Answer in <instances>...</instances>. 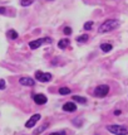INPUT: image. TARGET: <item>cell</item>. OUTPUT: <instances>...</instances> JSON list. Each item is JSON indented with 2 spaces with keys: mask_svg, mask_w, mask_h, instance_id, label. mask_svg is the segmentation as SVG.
Segmentation results:
<instances>
[{
  "mask_svg": "<svg viewBox=\"0 0 128 135\" xmlns=\"http://www.w3.org/2000/svg\"><path fill=\"white\" fill-rule=\"evenodd\" d=\"M119 27V20L117 19H109V20H105L102 25H99L98 32L99 33H108V32H112V30L117 29Z\"/></svg>",
  "mask_w": 128,
  "mask_h": 135,
  "instance_id": "6da1fadb",
  "label": "cell"
},
{
  "mask_svg": "<svg viewBox=\"0 0 128 135\" xmlns=\"http://www.w3.org/2000/svg\"><path fill=\"white\" fill-rule=\"evenodd\" d=\"M105 129L114 135H127L128 134V126H124V125H116V124H113V125H107Z\"/></svg>",
  "mask_w": 128,
  "mask_h": 135,
  "instance_id": "7a4b0ae2",
  "label": "cell"
},
{
  "mask_svg": "<svg viewBox=\"0 0 128 135\" xmlns=\"http://www.w3.org/2000/svg\"><path fill=\"white\" fill-rule=\"evenodd\" d=\"M108 92H109V86H107V85H99L94 88V96L95 97H104V96H107Z\"/></svg>",
  "mask_w": 128,
  "mask_h": 135,
  "instance_id": "3957f363",
  "label": "cell"
},
{
  "mask_svg": "<svg viewBox=\"0 0 128 135\" xmlns=\"http://www.w3.org/2000/svg\"><path fill=\"white\" fill-rule=\"evenodd\" d=\"M43 43H52V38H40V39H35V41H31L29 42V47L31 49H36V48H39L43 44Z\"/></svg>",
  "mask_w": 128,
  "mask_h": 135,
  "instance_id": "277c9868",
  "label": "cell"
},
{
  "mask_svg": "<svg viewBox=\"0 0 128 135\" xmlns=\"http://www.w3.org/2000/svg\"><path fill=\"white\" fill-rule=\"evenodd\" d=\"M35 78H36L39 82H49V81H52L53 76L50 73H45V72H41V71H36V72H35Z\"/></svg>",
  "mask_w": 128,
  "mask_h": 135,
  "instance_id": "5b68a950",
  "label": "cell"
},
{
  "mask_svg": "<svg viewBox=\"0 0 128 135\" xmlns=\"http://www.w3.org/2000/svg\"><path fill=\"white\" fill-rule=\"evenodd\" d=\"M40 118H41L40 114H34V115H33V116H31V118H30L29 120L25 123V128H28V129H29V128H33L35 124L40 120Z\"/></svg>",
  "mask_w": 128,
  "mask_h": 135,
  "instance_id": "8992f818",
  "label": "cell"
},
{
  "mask_svg": "<svg viewBox=\"0 0 128 135\" xmlns=\"http://www.w3.org/2000/svg\"><path fill=\"white\" fill-rule=\"evenodd\" d=\"M33 99H34V102L36 105H44V104H47L48 102V99L45 95L43 94H36L33 96Z\"/></svg>",
  "mask_w": 128,
  "mask_h": 135,
  "instance_id": "52a82bcc",
  "label": "cell"
},
{
  "mask_svg": "<svg viewBox=\"0 0 128 135\" xmlns=\"http://www.w3.org/2000/svg\"><path fill=\"white\" fill-rule=\"evenodd\" d=\"M19 83L23 85V86H29V87H31V86L35 85V81L33 78H30V77H20Z\"/></svg>",
  "mask_w": 128,
  "mask_h": 135,
  "instance_id": "ba28073f",
  "label": "cell"
},
{
  "mask_svg": "<svg viewBox=\"0 0 128 135\" xmlns=\"http://www.w3.org/2000/svg\"><path fill=\"white\" fill-rule=\"evenodd\" d=\"M63 110L67 112H74L77 110V105L74 102H65L63 105Z\"/></svg>",
  "mask_w": 128,
  "mask_h": 135,
  "instance_id": "9c48e42d",
  "label": "cell"
},
{
  "mask_svg": "<svg viewBox=\"0 0 128 135\" xmlns=\"http://www.w3.org/2000/svg\"><path fill=\"white\" fill-rule=\"evenodd\" d=\"M70 41L68 39V38H64V39H60V41L58 42V47L60 48V49H65V48L69 46Z\"/></svg>",
  "mask_w": 128,
  "mask_h": 135,
  "instance_id": "30bf717a",
  "label": "cell"
},
{
  "mask_svg": "<svg viewBox=\"0 0 128 135\" xmlns=\"http://www.w3.org/2000/svg\"><path fill=\"white\" fill-rule=\"evenodd\" d=\"M112 48H113V46H112L111 43H102L100 44V49L104 53H108L109 51H112Z\"/></svg>",
  "mask_w": 128,
  "mask_h": 135,
  "instance_id": "8fae6325",
  "label": "cell"
},
{
  "mask_svg": "<svg viewBox=\"0 0 128 135\" xmlns=\"http://www.w3.org/2000/svg\"><path fill=\"white\" fill-rule=\"evenodd\" d=\"M6 35H8V38L9 39H17L18 38V32L17 30H14V29H10V30H8V33H6Z\"/></svg>",
  "mask_w": 128,
  "mask_h": 135,
  "instance_id": "7c38bea8",
  "label": "cell"
},
{
  "mask_svg": "<svg viewBox=\"0 0 128 135\" xmlns=\"http://www.w3.org/2000/svg\"><path fill=\"white\" fill-rule=\"evenodd\" d=\"M73 100L77 101V102H79V104H87V99H86V97H82L79 95H74V96H73Z\"/></svg>",
  "mask_w": 128,
  "mask_h": 135,
  "instance_id": "4fadbf2b",
  "label": "cell"
},
{
  "mask_svg": "<svg viewBox=\"0 0 128 135\" xmlns=\"http://www.w3.org/2000/svg\"><path fill=\"white\" fill-rule=\"evenodd\" d=\"M89 39V35L87 34H83V35H79V37H77L76 41L78 42V43H86V42Z\"/></svg>",
  "mask_w": 128,
  "mask_h": 135,
  "instance_id": "5bb4252c",
  "label": "cell"
},
{
  "mask_svg": "<svg viewBox=\"0 0 128 135\" xmlns=\"http://www.w3.org/2000/svg\"><path fill=\"white\" fill-rule=\"evenodd\" d=\"M48 126H49L48 124H44V125H41L40 128H38V129H35V130H34V133H33V134H34V135L40 134V133H43V131H44L45 129H48Z\"/></svg>",
  "mask_w": 128,
  "mask_h": 135,
  "instance_id": "9a60e30c",
  "label": "cell"
},
{
  "mask_svg": "<svg viewBox=\"0 0 128 135\" xmlns=\"http://www.w3.org/2000/svg\"><path fill=\"white\" fill-rule=\"evenodd\" d=\"M59 94L60 95H69L70 94V88L69 87H60L59 88Z\"/></svg>",
  "mask_w": 128,
  "mask_h": 135,
  "instance_id": "2e32d148",
  "label": "cell"
},
{
  "mask_svg": "<svg viewBox=\"0 0 128 135\" xmlns=\"http://www.w3.org/2000/svg\"><path fill=\"white\" fill-rule=\"evenodd\" d=\"M83 123H84V120H83V119H79V118H77L73 120V124H74L76 126H78V128H81L82 125H83Z\"/></svg>",
  "mask_w": 128,
  "mask_h": 135,
  "instance_id": "e0dca14e",
  "label": "cell"
},
{
  "mask_svg": "<svg viewBox=\"0 0 128 135\" xmlns=\"http://www.w3.org/2000/svg\"><path fill=\"white\" fill-rule=\"evenodd\" d=\"M92 27H93V22H87V23L84 24V27H83V28H84L86 30H90L92 29Z\"/></svg>",
  "mask_w": 128,
  "mask_h": 135,
  "instance_id": "ac0fdd59",
  "label": "cell"
},
{
  "mask_svg": "<svg viewBox=\"0 0 128 135\" xmlns=\"http://www.w3.org/2000/svg\"><path fill=\"white\" fill-rule=\"evenodd\" d=\"M63 32H64V34L65 35H70L72 34V28H70V27H65Z\"/></svg>",
  "mask_w": 128,
  "mask_h": 135,
  "instance_id": "d6986e66",
  "label": "cell"
},
{
  "mask_svg": "<svg viewBox=\"0 0 128 135\" xmlns=\"http://www.w3.org/2000/svg\"><path fill=\"white\" fill-rule=\"evenodd\" d=\"M33 4V1L31 0H29V1H20V5H23V6H29V5H31Z\"/></svg>",
  "mask_w": 128,
  "mask_h": 135,
  "instance_id": "ffe728a7",
  "label": "cell"
},
{
  "mask_svg": "<svg viewBox=\"0 0 128 135\" xmlns=\"http://www.w3.org/2000/svg\"><path fill=\"white\" fill-rule=\"evenodd\" d=\"M49 135H67V133L64 130H60V131H55V133H50Z\"/></svg>",
  "mask_w": 128,
  "mask_h": 135,
  "instance_id": "44dd1931",
  "label": "cell"
},
{
  "mask_svg": "<svg viewBox=\"0 0 128 135\" xmlns=\"http://www.w3.org/2000/svg\"><path fill=\"white\" fill-rule=\"evenodd\" d=\"M6 87V83L4 80H0V90H4Z\"/></svg>",
  "mask_w": 128,
  "mask_h": 135,
  "instance_id": "7402d4cb",
  "label": "cell"
},
{
  "mask_svg": "<svg viewBox=\"0 0 128 135\" xmlns=\"http://www.w3.org/2000/svg\"><path fill=\"white\" fill-rule=\"evenodd\" d=\"M5 13H6V9H5V8L0 6V14H5Z\"/></svg>",
  "mask_w": 128,
  "mask_h": 135,
  "instance_id": "603a6c76",
  "label": "cell"
},
{
  "mask_svg": "<svg viewBox=\"0 0 128 135\" xmlns=\"http://www.w3.org/2000/svg\"><path fill=\"white\" fill-rule=\"evenodd\" d=\"M121 114H122L121 110H116V111H114V115H121Z\"/></svg>",
  "mask_w": 128,
  "mask_h": 135,
  "instance_id": "cb8c5ba5",
  "label": "cell"
}]
</instances>
